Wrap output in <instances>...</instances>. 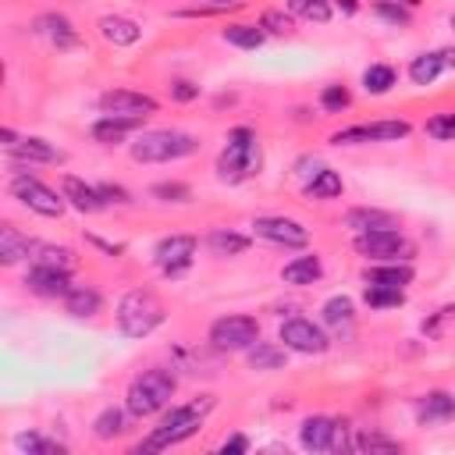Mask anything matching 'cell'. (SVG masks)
Returning <instances> with one entry per match:
<instances>
[{
  "instance_id": "obj_37",
  "label": "cell",
  "mask_w": 455,
  "mask_h": 455,
  "mask_svg": "<svg viewBox=\"0 0 455 455\" xmlns=\"http://www.w3.org/2000/svg\"><path fill=\"white\" fill-rule=\"evenodd\" d=\"M288 11L302 21H320L323 25V21H331L334 4L331 0H288Z\"/></svg>"
},
{
  "instance_id": "obj_40",
  "label": "cell",
  "mask_w": 455,
  "mask_h": 455,
  "mask_svg": "<svg viewBox=\"0 0 455 455\" xmlns=\"http://www.w3.org/2000/svg\"><path fill=\"white\" fill-rule=\"evenodd\" d=\"M348 103H352V92H348V85H323L320 89V107L327 110V114H341V110H348Z\"/></svg>"
},
{
  "instance_id": "obj_27",
  "label": "cell",
  "mask_w": 455,
  "mask_h": 455,
  "mask_svg": "<svg viewBox=\"0 0 455 455\" xmlns=\"http://www.w3.org/2000/svg\"><path fill=\"white\" fill-rule=\"evenodd\" d=\"M128 409H117V405H107L96 419H92V437L96 441H114V437H121L124 430H128Z\"/></svg>"
},
{
  "instance_id": "obj_18",
  "label": "cell",
  "mask_w": 455,
  "mask_h": 455,
  "mask_svg": "<svg viewBox=\"0 0 455 455\" xmlns=\"http://www.w3.org/2000/svg\"><path fill=\"white\" fill-rule=\"evenodd\" d=\"M60 192H64L68 206H75L78 213H100L107 206L103 196H100V188L89 185V181H82V178H75V174H64L60 178Z\"/></svg>"
},
{
  "instance_id": "obj_41",
  "label": "cell",
  "mask_w": 455,
  "mask_h": 455,
  "mask_svg": "<svg viewBox=\"0 0 455 455\" xmlns=\"http://www.w3.org/2000/svg\"><path fill=\"white\" fill-rule=\"evenodd\" d=\"M149 196L160 203H192V188L185 181H156L149 188Z\"/></svg>"
},
{
  "instance_id": "obj_1",
  "label": "cell",
  "mask_w": 455,
  "mask_h": 455,
  "mask_svg": "<svg viewBox=\"0 0 455 455\" xmlns=\"http://www.w3.org/2000/svg\"><path fill=\"white\" fill-rule=\"evenodd\" d=\"M213 405H217L213 395H196L192 402H181V405L164 409L160 427H153L149 437H146L135 451H164V448H174V444L188 441V437L206 423V416L213 412Z\"/></svg>"
},
{
  "instance_id": "obj_33",
  "label": "cell",
  "mask_w": 455,
  "mask_h": 455,
  "mask_svg": "<svg viewBox=\"0 0 455 455\" xmlns=\"http://www.w3.org/2000/svg\"><path fill=\"white\" fill-rule=\"evenodd\" d=\"M245 355H249L252 370H281L288 363V348L284 345H270V341H256Z\"/></svg>"
},
{
  "instance_id": "obj_44",
  "label": "cell",
  "mask_w": 455,
  "mask_h": 455,
  "mask_svg": "<svg viewBox=\"0 0 455 455\" xmlns=\"http://www.w3.org/2000/svg\"><path fill=\"white\" fill-rule=\"evenodd\" d=\"M423 132H427L430 139L455 142V110H448V114H434V117L423 124Z\"/></svg>"
},
{
  "instance_id": "obj_24",
  "label": "cell",
  "mask_w": 455,
  "mask_h": 455,
  "mask_svg": "<svg viewBox=\"0 0 455 455\" xmlns=\"http://www.w3.org/2000/svg\"><path fill=\"white\" fill-rule=\"evenodd\" d=\"M412 277H416V270L409 267V259L373 263V267H366V274H363L366 284H387V288H405V284H412Z\"/></svg>"
},
{
  "instance_id": "obj_47",
  "label": "cell",
  "mask_w": 455,
  "mask_h": 455,
  "mask_svg": "<svg viewBox=\"0 0 455 455\" xmlns=\"http://www.w3.org/2000/svg\"><path fill=\"white\" fill-rule=\"evenodd\" d=\"M242 451H249V437L245 434H231V437L220 441V455H242Z\"/></svg>"
},
{
  "instance_id": "obj_12",
  "label": "cell",
  "mask_w": 455,
  "mask_h": 455,
  "mask_svg": "<svg viewBox=\"0 0 455 455\" xmlns=\"http://www.w3.org/2000/svg\"><path fill=\"white\" fill-rule=\"evenodd\" d=\"M277 341L288 348V352H299V355H320L327 352V334L320 323H313L309 316H288L277 331Z\"/></svg>"
},
{
  "instance_id": "obj_5",
  "label": "cell",
  "mask_w": 455,
  "mask_h": 455,
  "mask_svg": "<svg viewBox=\"0 0 455 455\" xmlns=\"http://www.w3.org/2000/svg\"><path fill=\"white\" fill-rule=\"evenodd\" d=\"M164 302L149 288H132L117 302V327L124 338H149L164 323Z\"/></svg>"
},
{
  "instance_id": "obj_26",
  "label": "cell",
  "mask_w": 455,
  "mask_h": 455,
  "mask_svg": "<svg viewBox=\"0 0 455 455\" xmlns=\"http://www.w3.org/2000/svg\"><path fill=\"white\" fill-rule=\"evenodd\" d=\"M64 309H68L71 316H78V320L96 316V313L103 309V295H100L92 284H75V288L64 295Z\"/></svg>"
},
{
  "instance_id": "obj_48",
  "label": "cell",
  "mask_w": 455,
  "mask_h": 455,
  "mask_svg": "<svg viewBox=\"0 0 455 455\" xmlns=\"http://www.w3.org/2000/svg\"><path fill=\"white\" fill-rule=\"evenodd\" d=\"M334 11H341L345 18H352L359 11V0H334Z\"/></svg>"
},
{
  "instance_id": "obj_7",
  "label": "cell",
  "mask_w": 455,
  "mask_h": 455,
  "mask_svg": "<svg viewBox=\"0 0 455 455\" xmlns=\"http://www.w3.org/2000/svg\"><path fill=\"white\" fill-rule=\"evenodd\" d=\"M352 249L363 256V259H373V263H395V259H409L416 249L412 242L398 231V228H380V231H359L352 238Z\"/></svg>"
},
{
  "instance_id": "obj_43",
  "label": "cell",
  "mask_w": 455,
  "mask_h": 455,
  "mask_svg": "<svg viewBox=\"0 0 455 455\" xmlns=\"http://www.w3.org/2000/svg\"><path fill=\"white\" fill-rule=\"evenodd\" d=\"M291 18H295L291 11H288V14H284V11H263V14H259V28H263L267 36H288V32L295 28Z\"/></svg>"
},
{
  "instance_id": "obj_49",
  "label": "cell",
  "mask_w": 455,
  "mask_h": 455,
  "mask_svg": "<svg viewBox=\"0 0 455 455\" xmlns=\"http://www.w3.org/2000/svg\"><path fill=\"white\" fill-rule=\"evenodd\" d=\"M441 60H444V71H455V46H444L441 50Z\"/></svg>"
},
{
  "instance_id": "obj_34",
  "label": "cell",
  "mask_w": 455,
  "mask_h": 455,
  "mask_svg": "<svg viewBox=\"0 0 455 455\" xmlns=\"http://www.w3.org/2000/svg\"><path fill=\"white\" fill-rule=\"evenodd\" d=\"M398 85V71L391 68V64H370L366 71H363V89L370 92V96H384V92H391Z\"/></svg>"
},
{
  "instance_id": "obj_46",
  "label": "cell",
  "mask_w": 455,
  "mask_h": 455,
  "mask_svg": "<svg viewBox=\"0 0 455 455\" xmlns=\"http://www.w3.org/2000/svg\"><path fill=\"white\" fill-rule=\"evenodd\" d=\"M196 96H199V85H196V82H188V78L171 82V100H178V103H192Z\"/></svg>"
},
{
  "instance_id": "obj_52",
  "label": "cell",
  "mask_w": 455,
  "mask_h": 455,
  "mask_svg": "<svg viewBox=\"0 0 455 455\" xmlns=\"http://www.w3.org/2000/svg\"><path fill=\"white\" fill-rule=\"evenodd\" d=\"M451 28H455V11H451Z\"/></svg>"
},
{
  "instance_id": "obj_17",
  "label": "cell",
  "mask_w": 455,
  "mask_h": 455,
  "mask_svg": "<svg viewBox=\"0 0 455 455\" xmlns=\"http://www.w3.org/2000/svg\"><path fill=\"white\" fill-rule=\"evenodd\" d=\"M92 139L96 142H103V146H117V142H124L128 135H135V132H142V117H121V114H103V117H96L92 121Z\"/></svg>"
},
{
  "instance_id": "obj_22",
  "label": "cell",
  "mask_w": 455,
  "mask_h": 455,
  "mask_svg": "<svg viewBox=\"0 0 455 455\" xmlns=\"http://www.w3.org/2000/svg\"><path fill=\"white\" fill-rule=\"evenodd\" d=\"M7 156H11V164H53V160H60V149L39 135H25V139H18V146L7 149Z\"/></svg>"
},
{
  "instance_id": "obj_42",
  "label": "cell",
  "mask_w": 455,
  "mask_h": 455,
  "mask_svg": "<svg viewBox=\"0 0 455 455\" xmlns=\"http://www.w3.org/2000/svg\"><path fill=\"white\" fill-rule=\"evenodd\" d=\"M14 444H18L21 451H28V455H64V444L46 441V437H39V434H18Z\"/></svg>"
},
{
  "instance_id": "obj_25",
  "label": "cell",
  "mask_w": 455,
  "mask_h": 455,
  "mask_svg": "<svg viewBox=\"0 0 455 455\" xmlns=\"http://www.w3.org/2000/svg\"><path fill=\"white\" fill-rule=\"evenodd\" d=\"M32 249H36V242H32L28 235H21V231L11 228V224L0 228V263H4V267H14V263L28 259Z\"/></svg>"
},
{
  "instance_id": "obj_38",
  "label": "cell",
  "mask_w": 455,
  "mask_h": 455,
  "mask_svg": "<svg viewBox=\"0 0 455 455\" xmlns=\"http://www.w3.org/2000/svg\"><path fill=\"white\" fill-rule=\"evenodd\" d=\"M373 14L387 25H395V28H405L412 21V7H405L398 0H373Z\"/></svg>"
},
{
  "instance_id": "obj_4",
  "label": "cell",
  "mask_w": 455,
  "mask_h": 455,
  "mask_svg": "<svg viewBox=\"0 0 455 455\" xmlns=\"http://www.w3.org/2000/svg\"><path fill=\"white\" fill-rule=\"evenodd\" d=\"M199 149V139L178 128H149L139 132L132 142V160L135 164H171V160H185Z\"/></svg>"
},
{
  "instance_id": "obj_31",
  "label": "cell",
  "mask_w": 455,
  "mask_h": 455,
  "mask_svg": "<svg viewBox=\"0 0 455 455\" xmlns=\"http://www.w3.org/2000/svg\"><path fill=\"white\" fill-rule=\"evenodd\" d=\"M32 263H46V267H57V270H75L78 267V256L68 249V245H53V242H36L32 249Z\"/></svg>"
},
{
  "instance_id": "obj_15",
  "label": "cell",
  "mask_w": 455,
  "mask_h": 455,
  "mask_svg": "<svg viewBox=\"0 0 455 455\" xmlns=\"http://www.w3.org/2000/svg\"><path fill=\"white\" fill-rule=\"evenodd\" d=\"M25 288L39 299H64L75 284H71V274L68 270H57V267H46V263H32L28 274H25Z\"/></svg>"
},
{
  "instance_id": "obj_30",
  "label": "cell",
  "mask_w": 455,
  "mask_h": 455,
  "mask_svg": "<svg viewBox=\"0 0 455 455\" xmlns=\"http://www.w3.org/2000/svg\"><path fill=\"white\" fill-rule=\"evenodd\" d=\"M206 249H210L213 256H238V252L249 249V235H238V231H231V228H213V231L206 235Z\"/></svg>"
},
{
  "instance_id": "obj_10",
  "label": "cell",
  "mask_w": 455,
  "mask_h": 455,
  "mask_svg": "<svg viewBox=\"0 0 455 455\" xmlns=\"http://www.w3.org/2000/svg\"><path fill=\"white\" fill-rule=\"evenodd\" d=\"M196 252H199L196 235H164L153 245V263L160 267L164 277H178L196 263Z\"/></svg>"
},
{
  "instance_id": "obj_16",
  "label": "cell",
  "mask_w": 455,
  "mask_h": 455,
  "mask_svg": "<svg viewBox=\"0 0 455 455\" xmlns=\"http://www.w3.org/2000/svg\"><path fill=\"white\" fill-rule=\"evenodd\" d=\"M36 32L50 43V46H57V50H82V36H78V28H75V21L68 18V14H57V11H46V14H39L36 18Z\"/></svg>"
},
{
  "instance_id": "obj_13",
  "label": "cell",
  "mask_w": 455,
  "mask_h": 455,
  "mask_svg": "<svg viewBox=\"0 0 455 455\" xmlns=\"http://www.w3.org/2000/svg\"><path fill=\"white\" fill-rule=\"evenodd\" d=\"M299 444L306 451H341L352 448V441H345V423L331 419V416H306L299 427Z\"/></svg>"
},
{
  "instance_id": "obj_23",
  "label": "cell",
  "mask_w": 455,
  "mask_h": 455,
  "mask_svg": "<svg viewBox=\"0 0 455 455\" xmlns=\"http://www.w3.org/2000/svg\"><path fill=\"white\" fill-rule=\"evenodd\" d=\"M345 228L352 235H359V231H380V228H398V217L387 213V210H377V206H352L345 213Z\"/></svg>"
},
{
  "instance_id": "obj_20",
  "label": "cell",
  "mask_w": 455,
  "mask_h": 455,
  "mask_svg": "<svg viewBox=\"0 0 455 455\" xmlns=\"http://www.w3.org/2000/svg\"><path fill=\"white\" fill-rule=\"evenodd\" d=\"M416 419H419L423 427L455 419V395H451V391H427V395L416 402Z\"/></svg>"
},
{
  "instance_id": "obj_9",
  "label": "cell",
  "mask_w": 455,
  "mask_h": 455,
  "mask_svg": "<svg viewBox=\"0 0 455 455\" xmlns=\"http://www.w3.org/2000/svg\"><path fill=\"white\" fill-rule=\"evenodd\" d=\"M252 235L270 242V245H281V249H302L309 245V228L295 217H281V213H263L252 220Z\"/></svg>"
},
{
  "instance_id": "obj_8",
  "label": "cell",
  "mask_w": 455,
  "mask_h": 455,
  "mask_svg": "<svg viewBox=\"0 0 455 455\" xmlns=\"http://www.w3.org/2000/svg\"><path fill=\"white\" fill-rule=\"evenodd\" d=\"M259 341V323L245 313H228L210 323V345L220 352H249Z\"/></svg>"
},
{
  "instance_id": "obj_50",
  "label": "cell",
  "mask_w": 455,
  "mask_h": 455,
  "mask_svg": "<svg viewBox=\"0 0 455 455\" xmlns=\"http://www.w3.org/2000/svg\"><path fill=\"white\" fill-rule=\"evenodd\" d=\"M0 139H4V149L18 146V135H14V128H0Z\"/></svg>"
},
{
  "instance_id": "obj_32",
  "label": "cell",
  "mask_w": 455,
  "mask_h": 455,
  "mask_svg": "<svg viewBox=\"0 0 455 455\" xmlns=\"http://www.w3.org/2000/svg\"><path fill=\"white\" fill-rule=\"evenodd\" d=\"M302 188H306V196H309V199H338L345 185H341V174H338V171L320 167V171H316Z\"/></svg>"
},
{
  "instance_id": "obj_28",
  "label": "cell",
  "mask_w": 455,
  "mask_h": 455,
  "mask_svg": "<svg viewBox=\"0 0 455 455\" xmlns=\"http://www.w3.org/2000/svg\"><path fill=\"white\" fill-rule=\"evenodd\" d=\"M220 39H224L228 46H238V50H259V46H263V39H267V32H263L259 25L231 21V25H224V28H220Z\"/></svg>"
},
{
  "instance_id": "obj_2",
  "label": "cell",
  "mask_w": 455,
  "mask_h": 455,
  "mask_svg": "<svg viewBox=\"0 0 455 455\" xmlns=\"http://www.w3.org/2000/svg\"><path fill=\"white\" fill-rule=\"evenodd\" d=\"M259 167H263L259 135L245 124L231 128L224 149L217 153V178L228 181V185H238V181H249L252 174H259Z\"/></svg>"
},
{
  "instance_id": "obj_19",
  "label": "cell",
  "mask_w": 455,
  "mask_h": 455,
  "mask_svg": "<svg viewBox=\"0 0 455 455\" xmlns=\"http://www.w3.org/2000/svg\"><path fill=\"white\" fill-rule=\"evenodd\" d=\"M96 28H100V36L110 46H135L142 39V25L132 21V18H124V14H100Z\"/></svg>"
},
{
  "instance_id": "obj_6",
  "label": "cell",
  "mask_w": 455,
  "mask_h": 455,
  "mask_svg": "<svg viewBox=\"0 0 455 455\" xmlns=\"http://www.w3.org/2000/svg\"><path fill=\"white\" fill-rule=\"evenodd\" d=\"M11 192H14V199H18L21 206H28V210H32V213H39V217H60V213H64V206H68L64 192L50 188L43 178L28 174V167H25V164H14Z\"/></svg>"
},
{
  "instance_id": "obj_3",
  "label": "cell",
  "mask_w": 455,
  "mask_h": 455,
  "mask_svg": "<svg viewBox=\"0 0 455 455\" xmlns=\"http://www.w3.org/2000/svg\"><path fill=\"white\" fill-rule=\"evenodd\" d=\"M174 387H178V380H174L171 370L149 366V370H142V373L128 384V391H124V409L132 412V419H149V416H156V412H164V409L171 405Z\"/></svg>"
},
{
  "instance_id": "obj_11",
  "label": "cell",
  "mask_w": 455,
  "mask_h": 455,
  "mask_svg": "<svg viewBox=\"0 0 455 455\" xmlns=\"http://www.w3.org/2000/svg\"><path fill=\"white\" fill-rule=\"evenodd\" d=\"M412 124L405 117H387V121H370V124H352L331 135L334 146H355V142H398L409 139Z\"/></svg>"
},
{
  "instance_id": "obj_29",
  "label": "cell",
  "mask_w": 455,
  "mask_h": 455,
  "mask_svg": "<svg viewBox=\"0 0 455 455\" xmlns=\"http://www.w3.org/2000/svg\"><path fill=\"white\" fill-rule=\"evenodd\" d=\"M441 71H444L441 50H427V53H416V57L409 60V78H412V85H434Z\"/></svg>"
},
{
  "instance_id": "obj_35",
  "label": "cell",
  "mask_w": 455,
  "mask_h": 455,
  "mask_svg": "<svg viewBox=\"0 0 455 455\" xmlns=\"http://www.w3.org/2000/svg\"><path fill=\"white\" fill-rule=\"evenodd\" d=\"M320 316H323L327 327H345V323H352V316H355V302H352L348 295H331V299L320 306Z\"/></svg>"
},
{
  "instance_id": "obj_51",
  "label": "cell",
  "mask_w": 455,
  "mask_h": 455,
  "mask_svg": "<svg viewBox=\"0 0 455 455\" xmlns=\"http://www.w3.org/2000/svg\"><path fill=\"white\" fill-rule=\"evenodd\" d=\"M398 4H405V7H416V4H423V0H398Z\"/></svg>"
},
{
  "instance_id": "obj_36",
  "label": "cell",
  "mask_w": 455,
  "mask_h": 455,
  "mask_svg": "<svg viewBox=\"0 0 455 455\" xmlns=\"http://www.w3.org/2000/svg\"><path fill=\"white\" fill-rule=\"evenodd\" d=\"M363 302L370 309H395L405 302V288H387V284H366L363 288Z\"/></svg>"
},
{
  "instance_id": "obj_39",
  "label": "cell",
  "mask_w": 455,
  "mask_h": 455,
  "mask_svg": "<svg viewBox=\"0 0 455 455\" xmlns=\"http://www.w3.org/2000/svg\"><path fill=\"white\" fill-rule=\"evenodd\" d=\"M352 448H355V451H370V455H373V451H384V455L402 451V444H398L395 437H384V434H373V430H370V434H355V437H352Z\"/></svg>"
},
{
  "instance_id": "obj_45",
  "label": "cell",
  "mask_w": 455,
  "mask_h": 455,
  "mask_svg": "<svg viewBox=\"0 0 455 455\" xmlns=\"http://www.w3.org/2000/svg\"><path fill=\"white\" fill-rule=\"evenodd\" d=\"M96 188H100V196H103V203H107V206H128V203H132V196H128V188H124V185L100 181Z\"/></svg>"
},
{
  "instance_id": "obj_21",
  "label": "cell",
  "mask_w": 455,
  "mask_h": 455,
  "mask_svg": "<svg viewBox=\"0 0 455 455\" xmlns=\"http://www.w3.org/2000/svg\"><path fill=\"white\" fill-rule=\"evenodd\" d=\"M323 277V263L316 252H306V256H291L284 267H281V281L291 284V288H306V284H316Z\"/></svg>"
},
{
  "instance_id": "obj_14",
  "label": "cell",
  "mask_w": 455,
  "mask_h": 455,
  "mask_svg": "<svg viewBox=\"0 0 455 455\" xmlns=\"http://www.w3.org/2000/svg\"><path fill=\"white\" fill-rule=\"evenodd\" d=\"M100 110L103 114H121V117H149L160 110V100L139 89H107L100 96Z\"/></svg>"
}]
</instances>
